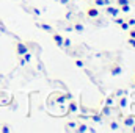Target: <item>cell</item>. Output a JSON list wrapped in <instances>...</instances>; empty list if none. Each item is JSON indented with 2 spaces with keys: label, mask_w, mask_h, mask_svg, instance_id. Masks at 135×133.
<instances>
[{
  "label": "cell",
  "mask_w": 135,
  "mask_h": 133,
  "mask_svg": "<svg viewBox=\"0 0 135 133\" xmlns=\"http://www.w3.org/2000/svg\"><path fill=\"white\" fill-rule=\"evenodd\" d=\"M30 50V47H28V44L27 42H22V41H16V44H14V52H16V55H17V58L19 57H22L25 52H28Z\"/></svg>",
  "instance_id": "cell-2"
},
{
  "label": "cell",
  "mask_w": 135,
  "mask_h": 133,
  "mask_svg": "<svg viewBox=\"0 0 135 133\" xmlns=\"http://www.w3.org/2000/svg\"><path fill=\"white\" fill-rule=\"evenodd\" d=\"M72 28H74V32L75 33H83L85 32V24L83 22H80V21H75V22H72Z\"/></svg>",
  "instance_id": "cell-8"
},
{
  "label": "cell",
  "mask_w": 135,
  "mask_h": 133,
  "mask_svg": "<svg viewBox=\"0 0 135 133\" xmlns=\"http://www.w3.org/2000/svg\"><path fill=\"white\" fill-rule=\"evenodd\" d=\"M127 105H129V99H127L126 96H123V97L116 99V106H118V110H119V111L126 110V108H127Z\"/></svg>",
  "instance_id": "cell-7"
},
{
  "label": "cell",
  "mask_w": 135,
  "mask_h": 133,
  "mask_svg": "<svg viewBox=\"0 0 135 133\" xmlns=\"http://www.w3.org/2000/svg\"><path fill=\"white\" fill-rule=\"evenodd\" d=\"M74 132H77V133H85V132H88V124H86V122H77V125H75Z\"/></svg>",
  "instance_id": "cell-10"
},
{
  "label": "cell",
  "mask_w": 135,
  "mask_h": 133,
  "mask_svg": "<svg viewBox=\"0 0 135 133\" xmlns=\"http://www.w3.org/2000/svg\"><path fill=\"white\" fill-rule=\"evenodd\" d=\"M126 22H127L131 27H135V17H126Z\"/></svg>",
  "instance_id": "cell-28"
},
{
  "label": "cell",
  "mask_w": 135,
  "mask_h": 133,
  "mask_svg": "<svg viewBox=\"0 0 135 133\" xmlns=\"http://www.w3.org/2000/svg\"><path fill=\"white\" fill-rule=\"evenodd\" d=\"M127 130H129L131 133H135V122L132 124V125H131V127H129V129H127Z\"/></svg>",
  "instance_id": "cell-33"
},
{
  "label": "cell",
  "mask_w": 135,
  "mask_h": 133,
  "mask_svg": "<svg viewBox=\"0 0 135 133\" xmlns=\"http://www.w3.org/2000/svg\"><path fill=\"white\" fill-rule=\"evenodd\" d=\"M110 111H112V106H107V105H104V108L101 110V114L104 116V117H110V114H112Z\"/></svg>",
  "instance_id": "cell-16"
},
{
  "label": "cell",
  "mask_w": 135,
  "mask_h": 133,
  "mask_svg": "<svg viewBox=\"0 0 135 133\" xmlns=\"http://www.w3.org/2000/svg\"><path fill=\"white\" fill-rule=\"evenodd\" d=\"M113 2H115L116 6H123V5H129L132 0H113Z\"/></svg>",
  "instance_id": "cell-25"
},
{
  "label": "cell",
  "mask_w": 135,
  "mask_h": 133,
  "mask_svg": "<svg viewBox=\"0 0 135 133\" xmlns=\"http://www.w3.org/2000/svg\"><path fill=\"white\" fill-rule=\"evenodd\" d=\"M36 27H38L39 30L46 32V33H52V32H55L54 25H50L49 22H36Z\"/></svg>",
  "instance_id": "cell-6"
},
{
  "label": "cell",
  "mask_w": 135,
  "mask_h": 133,
  "mask_svg": "<svg viewBox=\"0 0 135 133\" xmlns=\"http://www.w3.org/2000/svg\"><path fill=\"white\" fill-rule=\"evenodd\" d=\"M91 121H93L94 124H101L102 121H104V116H102L101 113H94V114L91 116Z\"/></svg>",
  "instance_id": "cell-14"
},
{
  "label": "cell",
  "mask_w": 135,
  "mask_h": 133,
  "mask_svg": "<svg viewBox=\"0 0 135 133\" xmlns=\"http://www.w3.org/2000/svg\"><path fill=\"white\" fill-rule=\"evenodd\" d=\"M71 45H72V41H71L69 38H65V39H63V45H61V47H65V49H69Z\"/></svg>",
  "instance_id": "cell-26"
},
{
  "label": "cell",
  "mask_w": 135,
  "mask_h": 133,
  "mask_svg": "<svg viewBox=\"0 0 135 133\" xmlns=\"http://www.w3.org/2000/svg\"><path fill=\"white\" fill-rule=\"evenodd\" d=\"M131 81H132V85H135V74H132V77H131Z\"/></svg>",
  "instance_id": "cell-35"
},
{
  "label": "cell",
  "mask_w": 135,
  "mask_h": 133,
  "mask_svg": "<svg viewBox=\"0 0 135 133\" xmlns=\"http://www.w3.org/2000/svg\"><path fill=\"white\" fill-rule=\"evenodd\" d=\"M104 13H105V16H110V17H115V16L121 14V13H119V6H116L115 3L105 5V6H104Z\"/></svg>",
  "instance_id": "cell-3"
},
{
  "label": "cell",
  "mask_w": 135,
  "mask_h": 133,
  "mask_svg": "<svg viewBox=\"0 0 135 133\" xmlns=\"http://www.w3.org/2000/svg\"><path fill=\"white\" fill-rule=\"evenodd\" d=\"M69 2H71V0H60V3H61V5H68Z\"/></svg>",
  "instance_id": "cell-34"
},
{
  "label": "cell",
  "mask_w": 135,
  "mask_h": 133,
  "mask_svg": "<svg viewBox=\"0 0 135 133\" xmlns=\"http://www.w3.org/2000/svg\"><path fill=\"white\" fill-rule=\"evenodd\" d=\"M75 125H77L75 121H66V124H65V130H66V132H74Z\"/></svg>",
  "instance_id": "cell-13"
},
{
  "label": "cell",
  "mask_w": 135,
  "mask_h": 133,
  "mask_svg": "<svg viewBox=\"0 0 135 133\" xmlns=\"http://www.w3.org/2000/svg\"><path fill=\"white\" fill-rule=\"evenodd\" d=\"M127 44H129L132 49H135V38H127Z\"/></svg>",
  "instance_id": "cell-29"
},
{
  "label": "cell",
  "mask_w": 135,
  "mask_h": 133,
  "mask_svg": "<svg viewBox=\"0 0 135 133\" xmlns=\"http://www.w3.org/2000/svg\"><path fill=\"white\" fill-rule=\"evenodd\" d=\"M65 30H66V32H69V33H71V32H74V28H72V24H68L66 27H65Z\"/></svg>",
  "instance_id": "cell-31"
},
{
  "label": "cell",
  "mask_w": 135,
  "mask_h": 133,
  "mask_svg": "<svg viewBox=\"0 0 135 133\" xmlns=\"http://www.w3.org/2000/svg\"><path fill=\"white\" fill-rule=\"evenodd\" d=\"M126 93H127L126 89H123V88H118V89L115 91V94H113V96H115L116 99H119V97H123V96H126Z\"/></svg>",
  "instance_id": "cell-17"
},
{
  "label": "cell",
  "mask_w": 135,
  "mask_h": 133,
  "mask_svg": "<svg viewBox=\"0 0 135 133\" xmlns=\"http://www.w3.org/2000/svg\"><path fill=\"white\" fill-rule=\"evenodd\" d=\"M0 33H6V27H3V22L0 21Z\"/></svg>",
  "instance_id": "cell-32"
},
{
  "label": "cell",
  "mask_w": 135,
  "mask_h": 133,
  "mask_svg": "<svg viewBox=\"0 0 135 133\" xmlns=\"http://www.w3.org/2000/svg\"><path fill=\"white\" fill-rule=\"evenodd\" d=\"M93 5L98 6V8H102V6L107 5V2H105V0H93Z\"/></svg>",
  "instance_id": "cell-22"
},
{
  "label": "cell",
  "mask_w": 135,
  "mask_h": 133,
  "mask_svg": "<svg viewBox=\"0 0 135 133\" xmlns=\"http://www.w3.org/2000/svg\"><path fill=\"white\" fill-rule=\"evenodd\" d=\"M28 11H30L33 16H41V14H42V11H41L39 8H36V6H30V9H28Z\"/></svg>",
  "instance_id": "cell-20"
},
{
  "label": "cell",
  "mask_w": 135,
  "mask_h": 133,
  "mask_svg": "<svg viewBox=\"0 0 135 133\" xmlns=\"http://www.w3.org/2000/svg\"><path fill=\"white\" fill-rule=\"evenodd\" d=\"M65 19H66V21H71V19H72V11H68L66 14H65Z\"/></svg>",
  "instance_id": "cell-30"
},
{
  "label": "cell",
  "mask_w": 135,
  "mask_h": 133,
  "mask_svg": "<svg viewBox=\"0 0 135 133\" xmlns=\"http://www.w3.org/2000/svg\"><path fill=\"white\" fill-rule=\"evenodd\" d=\"M104 105H107V106H112V108H113V106L116 105V97H115L113 94H110V96H108V97L105 99V102H104Z\"/></svg>",
  "instance_id": "cell-12"
},
{
  "label": "cell",
  "mask_w": 135,
  "mask_h": 133,
  "mask_svg": "<svg viewBox=\"0 0 135 133\" xmlns=\"http://www.w3.org/2000/svg\"><path fill=\"white\" fill-rule=\"evenodd\" d=\"M52 36H50V39H52V42L55 44V45H58V47H61L63 45V39H65V36L61 33H58V32H52Z\"/></svg>",
  "instance_id": "cell-5"
},
{
  "label": "cell",
  "mask_w": 135,
  "mask_h": 133,
  "mask_svg": "<svg viewBox=\"0 0 135 133\" xmlns=\"http://www.w3.org/2000/svg\"><path fill=\"white\" fill-rule=\"evenodd\" d=\"M74 64H75V67H79V69H83L85 67V61L82 58H75L74 60Z\"/></svg>",
  "instance_id": "cell-18"
},
{
  "label": "cell",
  "mask_w": 135,
  "mask_h": 133,
  "mask_svg": "<svg viewBox=\"0 0 135 133\" xmlns=\"http://www.w3.org/2000/svg\"><path fill=\"white\" fill-rule=\"evenodd\" d=\"M77 111V102L75 100H71V103H69V110H68V114H74Z\"/></svg>",
  "instance_id": "cell-15"
},
{
  "label": "cell",
  "mask_w": 135,
  "mask_h": 133,
  "mask_svg": "<svg viewBox=\"0 0 135 133\" xmlns=\"http://www.w3.org/2000/svg\"><path fill=\"white\" fill-rule=\"evenodd\" d=\"M85 14H86V17L88 19H93V21H96V19H99L101 17V9L98 8V6H94V5H90V6H86V9H85Z\"/></svg>",
  "instance_id": "cell-1"
},
{
  "label": "cell",
  "mask_w": 135,
  "mask_h": 133,
  "mask_svg": "<svg viewBox=\"0 0 135 133\" xmlns=\"http://www.w3.org/2000/svg\"><path fill=\"white\" fill-rule=\"evenodd\" d=\"M108 130H112V132H119V130H121V122H119V121H110V122H108Z\"/></svg>",
  "instance_id": "cell-11"
},
{
  "label": "cell",
  "mask_w": 135,
  "mask_h": 133,
  "mask_svg": "<svg viewBox=\"0 0 135 133\" xmlns=\"http://www.w3.org/2000/svg\"><path fill=\"white\" fill-rule=\"evenodd\" d=\"M0 132H2V133H9V132H11L9 124H0Z\"/></svg>",
  "instance_id": "cell-19"
},
{
  "label": "cell",
  "mask_w": 135,
  "mask_h": 133,
  "mask_svg": "<svg viewBox=\"0 0 135 133\" xmlns=\"http://www.w3.org/2000/svg\"><path fill=\"white\" fill-rule=\"evenodd\" d=\"M135 122V117L132 114H129V116H126V117H123V121H121V125H124L126 129H129L132 124Z\"/></svg>",
  "instance_id": "cell-9"
},
{
  "label": "cell",
  "mask_w": 135,
  "mask_h": 133,
  "mask_svg": "<svg viewBox=\"0 0 135 133\" xmlns=\"http://www.w3.org/2000/svg\"><path fill=\"white\" fill-rule=\"evenodd\" d=\"M119 28H121V32H124V33H126V32L131 28V25H129V24L124 21V22H121V24H119Z\"/></svg>",
  "instance_id": "cell-24"
},
{
  "label": "cell",
  "mask_w": 135,
  "mask_h": 133,
  "mask_svg": "<svg viewBox=\"0 0 135 133\" xmlns=\"http://www.w3.org/2000/svg\"><path fill=\"white\" fill-rule=\"evenodd\" d=\"M129 11H131V3H129V5H123V6H119V13L127 14Z\"/></svg>",
  "instance_id": "cell-23"
},
{
  "label": "cell",
  "mask_w": 135,
  "mask_h": 133,
  "mask_svg": "<svg viewBox=\"0 0 135 133\" xmlns=\"http://www.w3.org/2000/svg\"><path fill=\"white\" fill-rule=\"evenodd\" d=\"M124 21H126V17H123V16H119V14L113 17V24H116V25H119V24L124 22Z\"/></svg>",
  "instance_id": "cell-21"
},
{
  "label": "cell",
  "mask_w": 135,
  "mask_h": 133,
  "mask_svg": "<svg viewBox=\"0 0 135 133\" xmlns=\"http://www.w3.org/2000/svg\"><path fill=\"white\" fill-rule=\"evenodd\" d=\"M126 33H127V38H135V27H131Z\"/></svg>",
  "instance_id": "cell-27"
},
{
  "label": "cell",
  "mask_w": 135,
  "mask_h": 133,
  "mask_svg": "<svg viewBox=\"0 0 135 133\" xmlns=\"http://www.w3.org/2000/svg\"><path fill=\"white\" fill-rule=\"evenodd\" d=\"M108 74L112 77H119L123 74V66L119 63H110L108 64Z\"/></svg>",
  "instance_id": "cell-4"
}]
</instances>
